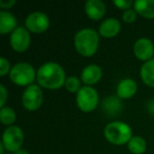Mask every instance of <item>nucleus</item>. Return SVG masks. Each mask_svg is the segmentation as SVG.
<instances>
[{"mask_svg":"<svg viewBox=\"0 0 154 154\" xmlns=\"http://www.w3.org/2000/svg\"><path fill=\"white\" fill-rule=\"evenodd\" d=\"M3 149H5V146H3V143H0V154H3Z\"/></svg>","mask_w":154,"mask_h":154,"instance_id":"obj_29","label":"nucleus"},{"mask_svg":"<svg viewBox=\"0 0 154 154\" xmlns=\"http://www.w3.org/2000/svg\"><path fill=\"white\" fill-rule=\"evenodd\" d=\"M137 91V84L132 78H125L120 80L116 88V94L120 99L131 98Z\"/></svg>","mask_w":154,"mask_h":154,"instance_id":"obj_14","label":"nucleus"},{"mask_svg":"<svg viewBox=\"0 0 154 154\" xmlns=\"http://www.w3.org/2000/svg\"><path fill=\"white\" fill-rule=\"evenodd\" d=\"M99 45V33L94 29L85 28L74 36V47L82 56H92L96 53Z\"/></svg>","mask_w":154,"mask_h":154,"instance_id":"obj_2","label":"nucleus"},{"mask_svg":"<svg viewBox=\"0 0 154 154\" xmlns=\"http://www.w3.org/2000/svg\"><path fill=\"white\" fill-rule=\"evenodd\" d=\"M11 64L10 61L5 57L0 58V75L1 76H5L9 72H11Z\"/></svg>","mask_w":154,"mask_h":154,"instance_id":"obj_22","label":"nucleus"},{"mask_svg":"<svg viewBox=\"0 0 154 154\" xmlns=\"http://www.w3.org/2000/svg\"><path fill=\"white\" fill-rule=\"evenodd\" d=\"M99 103V95L96 89L91 86L82 87L76 93V103L82 112H92L97 108Z\"/></svg>","mask_w":154,"mask_h":154,"instance_id":"obj_5","label":"nucleus"},{"mask_svg":"<svg viewBox=\"0 0 154 154\" xmlns=\"http://www.w3.org/2000/svg\"><path fill=\"white\" fill-rule=\"evenodd\" d=\"M103 134L107 140L113 145L122 146L128 143L132 138V129L127 122L120 120L111 122L105 127Z\"/></svg>","mask_w":154,"mask_h":154,"instance_id":"obj_3","label":"nucleus"},{"mask_svg":"<svg viewBox=\"0 0 154 154\" xmlns=\"http://www.w3.org/2000/svg\"><path fill=\"white\" fill-rule=\"evenodd\" d=\"M0 94H1V99H0V107L3 108L5 103L8 99V91L3 85H0Z\"/></svg>","mask_w":154,"mask_h":154,"instance_id":"obj_25","label":"nucleus"},{"mask_svg":"<svg viewBox=\"0 0 154 154\" xmlns=\"http://www.w3.org/2000/svg\"><path fill=\"white\" fill-rule=\"evenodd\" d=\"M16 120V112L11 107H3L0 110V122L5 126H13Z\"/></svg>","mask_w":154,"mask_h":154,"instance_id":"obj_20","label":"nucleus"},{"mask_svg":"<svg viewBox=\"0 0 154 154\" xmlns=\"http://www.w3.org/2000/svg\"><path fill=\"white\" fill-rule=\"evenodd\" d=\"M22 106L28 111H36L41 107L43 101V94L39 85H31L26 87L22 93Z\"/></svg>","mask_w":154,"mask_h":154,"instance_id":"obj_6","label":"nucleus"},{"mask_svg":"<svg viewBox=\"0 0 154 154\" xmlns=\"http://www.w3.org/2000/svg\"><path fill=\"white\" fill-rule=\"evenodd\" d=\"M37 72L34 66L28 62H18L14 64L10 72V78L15 85L20 87H29L33 85Z\"/></svg>","mask_w":154,"mask_h":154,"instance_id":"obj_4","label":"nucleus"},{"mask_svg":"<svg viewBox=\"0 0 154 154\" xmlns=\"http://www.w3.org/2000/svg\"><path fill=\"white\" fill-rule=\"evenodd\" d=\"M17 28V19L11 12L5 10L0 11V34L5 35L10 32L12 33Z\"/></svg>","mask_w":154,"mask_h":154,"instance_id":"obj_15","label":"nucleus"},{"mask_svg":"<svg viewBox=\"0 0 154 154\" xmlns=\"http://www.w3.org/2000/svg\"><path fill=\"white\" fill-rule=\"evenodd\" d=\"M140 78L148 87L154 88V58L143 62L140 66Z\"/></svg>","mask_w":154,"mask_h":154,"instance_id":"obj_17","label":"nucleus"},{"mask_svg":"<svg viewBox=\"0 0 154 154\" xmlns=\"http://www.w3.org/2000/svg\"><path fill=\"white\" fill-rule=\"evenodd\" d=\"M134 10L137 14L147 19H154V0H136Z\"/></svg>","mask_w":154,"mask_h":154,"instance_id":"obj_16","label":"nucleus"},{"mask_svg":"<svg viewBox=\"0 0 154 154\" xmlns=\"http://www.w3.org/2000/svg\"><path fill=\"white\" fill-rule=\"evenodd\" d=\"M128 149L133 154H143L147 149V143L143 137L134 135L128 143Z\"/></svg>","mask_w":154,"mask_h":154,"instance_id":"obj_19","label":"nucleus"},{"mask_svg":"<svg viewBox=\"0 0 154 154\" xmlns=\"http://www.w3.org/2000/svg\"><path fill=\"white\" fill-rule=\"evenodd\" d=\"M14 154H30V153H29V151H28V150H26V149H19L18 151H16Z\"/></svg>","mask_w":154,"mask_h":154,"instance_id":"obj_28","label":"nucleus"},{"mask_svg":"<svg viewBox=\"0 0 154 154\" xmlns=\"http://www.w3.org/2000/svg\"><path fill=\"white\" fill-rule=\"evenodd\" d=\"M113 3L118 9H122L124 11L131 9V7L134 5V2H133L132 0H114Z\"/></svg>","mask_w":154,"mask_h":154,"instance_id":"obj_24","label":"nucleus"},{"mask_svg":"<svg viewBox=\"0 0 154 154\" xmlns=\"http://www.w3.org/2000/svg\"><path fill=\"white\" fill-rule=\"evenodd\" d=\"M136 14L137 13L135 12V10L133 9L126 10L122 13V20L125 22H127V23H131V22L135 21V19H136Z\"/></svg>","mask_w":154,"mask_h":154,"instance_id":"obj_23","label":"nucleus"},{"mask_svg":"<svg viewBox=\"0 0 154 154\" xmlns=\"http://www.w3.org/2000/svg\"><path fill=\"white\" fill-rule=\"evenodd\" d=\"M15 3V0H0V7L2 8V9H10Z\"/></svg>","mask_w":154,"mask_h":154,"instance_id":"obj_26","label":"nucleus"},{"mask_svg":"<svg viewBox=\"0 0 154 154\" xmlns=\"http://www.w3.org/2000/svg\"><path fill=\"white\" fill-rule=\"evenodd\" d=\"M85 11L92 20H100L106 14V5L101 0H88L85 3Z\"/></svg>","mask_w":154,"mask_h":154,"instance_id":"obj_13","label":"nucleus"},{"mask_svg":"<svg viewBox=\"0 0 154 154\" xmlns=\"http://www.w3.org/2000/svg\"><path fill=\"white\" fill-rule=\"evenodd\" d=\"M24 135L23 131L18 126H10L5 130L2 134V143L5 148L10 152L18 151L21 149V146L23 143Z\"/></svg>","mask_w":154,"mask_h":154,"instance_id":"obj_7","label":"nucleus"},{"mask_svg":"<svg viewBox=\"0 0 154 154\" xmlns=\"http://www.w3.org/2000/svg\"><path fill=\"white\" fill-rule=\"evenodd\" d=\"M10 43L14 51L18 53L26 52L31 43V34L28 29L24 26H18L14 30L10 36Z\"/></svg>","mask_w":154,"mask_h":154,"instance_id":"obj_9","label":"nucleus"},{"mask_svg":"<svg viewBox=\"0 0 154 154\" xmlns=\"http://www.w3.org/2000/svg\"><path fill=\"white\" fill-rule=\"evenodd\" d=\"M66 89L71 93H77L82 89V82L78 77L76 76H69L66 77V82H64Z\"/></svg>","mask_w":154,"mask_h":154,"instance_id":"obj_21","label":"nucleus"},{"mask_svg":"<svg viewBox=\"0 0 154 154\" xmlns=\"http://www.w3.org/2000/svg\"><path fill=\"white\" fill-rule=\"evenodd\" d=\"M120 29H122V26H120L119 20L117 18L109 17L101 21L98 29V33L103 37L112 38V37H115L116 35H118V33L120 32Z\"/></svg>","mask_w":154,"mask_h":154,"instance_id":"obj_12","label":"nucleus"},{"mask_svg":"<svg viewBox=\"0 0 154 154\" xmlns=\"http://www.w3.org/2000/svg\"><path fill=\"white\" fill-rule=\"evenodd\" d=\"M133 52L139 60L146 62L152 59V56L154 54V45L149 38L141 37L135 41L133 45Z\"/></svg>","mask_w":154,"mask_h":154,"instance_id":"obj_10","label":"nucleus"},{"mask_svg":"<svg viewBox=\"0 0 154 154\" xmlns=\"http://www.w3.org/2000/svg\"><path fill=\"white\" fill-rule=\"evenodd\" d=\"M26 28L33 33H42L47 31L50 26V18L45 13L42 12H33L29 14L26 18Z\"/></svg>","mask_w":154,"mask_h":154,"instance_id":"obj_8","label":"nucleus"},{"mask_svg":"<svg viewBox=\"0 0 154 154\" xmlns=\"http://www.w3.org/2000/svg\"><path fill=\"white\" fill-rule=\"evenodd\" d=\"M103 76V70L98 64L91 63L84 68L80 74V79L86 86H91L95 85L101 79Z\"/></svg>","mask_w":154,"mask_h":154,"instance_id":"obj_11","label":"nucleus"},{"mask_svg":"<svg viewBox=\"0 0 154 154\" xmlns=\"http://www.w3.org/2000/svg\"><path fill=\"white\" fill-rule=\"evenodd\" d=\"M103 110L110 115H115V114L119 113L120 110L122 108V101H120L119 97L116 96H109L105 98L103 103Z\"/></svg>","mask_w":154,"mask_h":154,"instance_id":"obj_18","label":"nucleus"},{"mask_svg":"<svg viewBox=\"0 0 154 154\" xmlns=\"http://www.w3.org/2000/svg\"><path fill=\"white\" fill-rule=\"evenodd\" d=\"M147 109H148V111H149V113L151 114L152 116H154V99H151V100L148 101Z\"/></svg>","mask_w":154,"mask_h":154,"instance_id":"obj_27","label":"nucleus"},{"mask_svg":"<svg viewBox=\"0 0 154 154\" xmlns=\"http://www.w3.org/2000/svg\"><path fill=\"white\" fill-rule=\"evenodd\" d=\"M36 79L39 86L45 89L56 90L64 86L66 77L63 68L59 63L49 61L39 66Z\"/></svg>","mask_w":154,"mask_h":154,"instance_id":"obj_1","label":"nucleus"}]
</instances>
